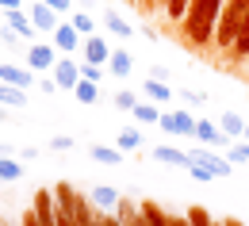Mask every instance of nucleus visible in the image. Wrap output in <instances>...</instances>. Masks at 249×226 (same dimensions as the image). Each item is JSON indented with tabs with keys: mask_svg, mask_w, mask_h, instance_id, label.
Returning <instances> with one entry per match:
<instances>
[{
	"mask_svg": "<svg viewBox=\"0 0 249 226\" xmlns=\"http://www.w3.org/2000/svg\"><path fill=\"white\" fill-rule=\"evenodd\" d=\"M218 12H222V0H192V12L184 16V35L192 38V42L215 38Z\"/></svg>",
	"mask_w": 249,
	"mask_h": 226,
	"instance_id": "f257e3e1",
	"label": "nucleus"
},
{
	"mask_svg": "<svg viewBox=\"0 0 249 226\" xmlns=\"http://www.w3.org/2000/svg\"><path fill=\"white\" fill-rule=\"evenodd\" d=\"M246 12H249V0H226L222 12H218V27H215V38L218 46H234V38L246 23Z\"/></svg>",
	"mask_w": 249,
	"mask_h": 226,
	"instance_id": "f03ea898",
	"label": "nucleus"
},
{
	"mask_svg": "<svg viewBox=\"0 0 249 226\" xmlns=\"http://www.w3.org/2000/svg\"><path fill=\"white\" fill-rule=\"evenodd\" d=\"M203 165V169H211V173H215V176H230V173H234V165L230 161H222V157H218V154H211V150H207V146H196V150H188V165Z\"/></svg>",
	"mask_w": 249,
	"mask_h": 226,
	"instance_id": "7ed1b4c3",
	"label": "nucleus"
},
{
	"mask_svg": "<svg viewBox=\"0 0 249 226\" xmlns=\"http://www.w3.org/2000/svg\"><path fill=\"white\" fill-rule=\"evenodd\" d=\"M157 123H161V130H169V134H184V138H192L199 119H192V111H173V115H161Z\"/></svg>",
	"mask_w": 249,
	"mask_h": 226,
	"instance_id": "20e7f679",
	"label": "nucleus"
},
{
	"mask_svg": "<svg viewBox=\"0 0 249 226\" xmlns=\"http://www.w3.org/2000/svg\"><path fill=\"white\" fill-rule=\"evenodd\" d=\"M35 215L38 226H58V211H54V188H42L35 195Z\"/></svg>",
	"mask_w": 249,
	"mask_h": 226,
	"instance_id": "39448f33",
	"label": "nucleus"
},
{
	"mask_svg": "<svg viewBox=\"0 0 249 226\" xmlns=\"http://www.w3.org/2000/svg\"><path fill=\"white\" fill-rule=\"evenodd\" d=\"M54 54H58V46H42V42H38V46H31V54H27V69H35V73L54 69V65H58V58H54Z\"/></svg>",
	"mask_w": 249,
	"mask_h": 226,
	"instance_id": "423d86ee",
	"label": "nucleus"
},
{
	"mask_svg": "<svg viewBox=\"0 0 249 226\" xmlns=\"http://www.w3.org/2000/svg\"><path fill=\"white\" fill-rule=\"evenodd\" d=\"M54 46H58V50H65V54L81 50V31H77L73 23H58V27H54Z\"/></svg>",
	"mask_w": 249,
	"mask_h": 226,
	"instance_id": "0eeeda50",
	"label": "nucleus"
},
{
	"mask_svg": "<svg viewBox=\"0 0 249 226\" xmlns=\"http://www.w3.org/2000/svg\"><path fill=\"white\" fill-rule=\"evenodd\" d=\"M31 73L27 65H12V62H0V81H8V85H16V88H27L31 85Z\"/></svg>",
	"mask_w": 249,
	"mask_h": 226,
	"instance_id": "6e6552de",
	"label": "nucleus"
},
{
	"mask_svg": "<svg viewBox=\"0 0 249 226\" xmlns=\"http://www.w3.org/2000/svg\"><path fill=\"white\" fill-rule=\"evenodd\" d=\"M54 81H58V88H77V81H81V69H77V62H69V58H62V62L54 65Z\"/></svg>",
	"mask_w": 249,
	"mask_h": 226,
	"instance_id": "1a4fd4ad",
	"label": "nucleus"
},
{
	"mask_svg": "<svg viewBox=\"0 0 249 226\" xmlns=\"http://www.w3.org/2000/svg\"><path fill=\"white\" fill-rule=\"evenodd\" d=\"M54 16H58V12H54L46 0H35V4H31V23L38 27V31H54V27H58Z\"/></svg>",
	"mask_w": 249,
	"mask_h": 226,
	"instance_id": "9d476101",
	"label": "nucleus"
},
{
	"mask_svg": "<svg viewBox=\"0 0 249 226\" xmlns=\"http://www.w3.org/2000/svg\"><path fill=\"white\" fill-rule=\"evenodd\" d=\"M85 58H89L92 65H104L107 58H111V50H107V42H104L100 35H89V38H85Z\"/></svg>",
	"mask_w": 249,
	"mask_h": 226,
	"instance_id": "9b49d317",
	"label": "nucleus"
},
{
	"mask_svg": "<svg viewBox=\"0 0 249 226\" xmlns=\"http://www.w3.org/2000/svg\"><path fill=\"white\" fill-rule=\"evenodd\" d=\"M196 138H199V142H207V146H230V142H226V134H218V127H215V123H207V119H199V123H196Z\"/></svg>",
	"mask_w": 249,
	"mask_h": 226,
	"instance_id": "f8f14e48",
	"label": "nucleus"
},
{
	"mask_svg": "<svg viewBox=\"0 0 249 226\" xmlns=\"http://www.w3.org/2000/svg\"><path fill=\"white\" fill-rule=\"evenodd\" d=\"M0 104H8V107H23V104H27V92L16 88V85H8V81H0Z\"/></svg>",
	"mask_w": 249,
	"mask_h": 226,
	"instance_id": "ddd939ff",
	"label": "nucleus"
},
{
	"mask_svg": "<svg viewBox=\"0 0 249 226\" xmlns=\"http://www.w3.org/2000/svg\"><path fill=\"white\" fill-rule=\"evenodd\" d=\"M73 96H77V104H96V100H100V85L81 77V81H77V88H73Z\"/></svg>",
	"mask_w": 249,
	"mask_h": 226,
	"instance_id": "4468645a",
	"label": "nucleus"
},
{
	"mask_svg": "<svg viewBox=\"0 0 249 226\" xmlns=\"http://www.w3.org/2000/svg\"><path fill=\"white\" fill-rule=\"evenodd\" d=\"M107 65H111V73H115V77H130V65H134V58H130L126 50H111Z\"/></svg>",
	"mask_w": 249,
	"mask_h": 226,
	"instance_id": "2eb2a0df",
	"label": "nucleus"
},
{
	"mask_svg": "<svg viewBox=\"0 0 249 226\" xmlns=\"http://www.w3.org/2000/svg\"><path fill=\"white\" fill-rule=\"evenodd\" d=\"M8 23H12V31H16V35H23V38H31V31H35L31 16H23L19 8H16V12H8Z\"/></svg>",
	"mask_w": 249,
	"mask_h": 226,
	"instance_id": "dca6fc26",
	"label": "nucleus"
},
{
	"mask_svg": "<svg viewBox=\"0 0 249 226\" xmlns=\"http://www.w3.org/2000/svg\"><path fill=\"white\" fill-rule=\"evenodd\" d=\"M92 203H96V211H115L119 192H111V188H96V192H92Z\"/></svg>",
	"mask_w": 249,
	"mask_h": 226,
	"instance_id": "f3484780",
	"label": "nucleus"
},
{
	"mask_svg": "<svg viewBox=\"0 0 249 226\" xmlns=\"http://www.w3.org/2000/svg\"><path fill=\"white\" fill-rule=\"evenodd\" d=\"M154 157H157V161H165V165H184V169H188V154L173 150V146H157Z\"/></svg>",
	"mask_w": 249,
	"mask_h": 226,
	"instance_id": "a211bd4d",
	"label": "nucleus"
},
{
	"mask_svg": "<svg viewBox=\"0 0 249 226\" xmlns=\"http://www.w3.org/2000/svg\"><path fill=\"white\" fill-rule=\"evenodd\" d=\"M222 134H226V138L246 134V119H242V115H234V111H226V115H222Z\"/></svg>",
	"mask_w": 249,
	"mask_h": 226,
	"instance_id": "6ab92c4d",
	"label": "nucleus"
},
{
	"mask_svg": "<svg viewBox=\"0 0 249 226\" xmlns=\"http://www.w3.org/2000/svg\"><path fill=\"white\" fill-rule=\"evenodd\" d=\"M92 161H100V165H119V161H123V150H111V146H92Z\"/></svg>",
	"mask_w": 249,
	"mask_h": 226,
	"instance_id": "aec40b11",
	"label": "nucleus"
},
{
	"mask_svg": "<svg viewBox=\"0 0 249 226\" xmlns=\"http://www.w3.org/2000/svg\"><path fill=\"white\" fill-rule=\"evenodd\" d=\"M130 115H134L138 123H157V119H161V111H157L154 104H134V111H130Z\"/></svg>",
	"mask_w": 249,
	"mask_h": 226,
	"instance_id": "412c9836",
	"label": "nucleus"
},
{
	"mask_svg": "<svg viewBox=\"0 0 249 226\" xmlns=\"http://www.w3.org/2000/svg\"><path fill=\"white\" fill-rule=\"evenodd\" d=\"M104 23H107V31H111V35H119V38H130V23H123L115 12H107V16H104Z\"/></svg>",
	"mask_w": 249,
	"mask_h": 226,
	"instance_id": "4be33fe9",
	"label": "nucleus"
},
{
	"mask_svg": "<svg viewBox=\"0 0 249 226\" xmlns=\"http://www.w3.org/2000/svg\"><path fill=\"white\" fill-rule=\"evenodd\" d=\"M69 23H73L77 31L85 35V38H89V35H96V23H92V16H89V12H77V16L69 19Z\"/></svg>",
	"mask_w": 249,
	"mask_h": 226,
	"instance_id": "5701e85b",
	"label": "nucleus"
},
{
	"mask_svg": "<svg viewBox=\"0 0 249 226\" xmlns=\"http://www.w3.org/2000/svg\"><path fill=\"white\" fill-rule=\"evenodd\" d=\"M234 54H242V58H249V12H246V23H242V31H238V38H234Z\"/></svg>",
	"mask_w": 249,
	"mask_h": 226,
	"instance_id": "b1692460",
	"label": "nucleus"
},
{
	"mask_svg": "<svg viewBox=\"0 0 249 226\" xmlns=\"http://www.w3.org/2000/svg\"><path fill=\"white\" fill-rule=\"evenodd\" d=\"M142 215H146V219H150L154 226H169V215H165L157 203H142Z\"/></svg>",
	"mask_w": 249,
	"mask_h": 226,
	"instance_id": "393cba45",
	"label": "nucleus"
},
{
	"mask_svg": "<svg viewBox=\"0 0 249 226\" xmlns=\"http://www.w3.org/2000/svg\"><path fill=\"white\" fill-rule=\"evenodd\" d=\"M146 96L150 100H169V85L157 81V77H150V81H146Z\"/></svg>",
	"mask_w": 249,
	"mask_h": 226,
	"instance_id": "a878e982",
	"label": "nucleus"
},
{
	"mask_svg": "<svg viewBox=\"0 0 249 226\" xmlns=\"http://www.w3.org/2000/svg\"><path fill=\"white\" fill-rule=\"evenodd\" d=\"M0 180H19V161L0 157Z\"/></svg>",
	"mask_w": 249,
	"mask_h": 226,
	"instance_id": "bb28decb",
	"label": "nucleus"
},
{
	"mask_svg": "<svg viewBox=\"0 0 249 226\" xmlns=\"http://www.w3.org/2000/svg\"><path fill=\"white\" fill-rule=\"evenodd\" d=\"M134 146H142V134H138V130H123V134H119V150L130 154Z\"/></svg>",
	"mask_w": 249,
	"mask_h": 226,
	"instance_id": "cd10ccee",
	"label": "nucleus"
},
{
	"mask_svg": "<svg viewBox=\"0 0 249 226\" xmlns=\"http://www.w3.org/2000/svg\"><path fill=\"white\" fill-rule=\"evenodd\" d=\"M188 223H192V226H215V223H211V215H207L203 207H196V203L188 207Z\"/></svg>",
	"mask_w": 249,
	"mask_h": 226,
	"instance_id": "c85d7f7f",
	"label": "nucleus"
},
{
	"mask_svg": "<svg viewBox=\"0 0 249 226\" xmlns=\"http://www.w3.org/2000/svg\"><path fill=\"white\" fill-rule=\"evenodd\" d=\"M134 104H138V96H134V92H119V96H115V107H123V111H134Z\"/></svg>",
	"mask_w": 249,
	"mask_h": 226,
	"instance_id": "c756f323",
	"label": "nucleus"
},
{
	"mask_svg": "<svg viewBox=\"0 0 249 226\" xmlns=\"http://www.w3.org/2000/svg\"><path fill=\"white\" fill-rule=\"evenodd\" d=\"M188 173H192V176H196V180H203V184H207V180H215V173H211V169H203V165H188Z\"/></svg>",
	"mask_w": 249,
	"mask_h": 226,
	"instance_id": "7c9ffc66",
	"label": "nucleus"
},
{
	"mask_svg": "<svg viewBox=\"0 0 249 226\" xmlns=\"http://www.w3.org/2000/svg\"><path fill=\"white\" fill-rule=\"evenodd\" d=\"M184 12H188V0H169V16L173 19H184Z\"/></svg>",
	"mask_w": 249,
	"mask_h": 226,
	"instance_id": "2f4dec72",
	"label": "nucleus"
},
{
	"mask_svg": "<svg viewBox=\"0 0 249 226\" xmlns=\"http://www.w3.org/2000/svg\"><path fill=\"white\" fill-rule=\"evenodd\" d=\"M50 150H73V138H65V134H54V138H50Z\"/></svg>",
	"mask_w": 249,
	"mask_h": 226,
	"instance_id": "473e14b6",
	"label": "nucleus"
},
{
	"mask_svg": "<svg viewBox=\"0 0 249 226\" xmlns=\"http://www.w3.org/2000/svg\"><path fill=\"white\" fill-rule=\"evenodd\" d=\"M230 161H249V146H230Z\"/></svg>",
	"mask_w": 249,
	"mask_h": 226,
	"instance_id": "72a5a7b5",
	"label": "nucleus"
},
{
	"mask_svg": "<svg viewBox=\"0 0 249 226\" xmlns=\"http://www.w3.org/2000/svg\"><path fill=\"white\" fill-rule=\"evenodd\" d=\"M81 77H85V81H100V65H85V69H81Z\"/></svg>",
	"mask_w": 249,
	"mask_h": 226,
	"instance_id": "f704fd0d",
	"label": "nucleus"
},
{
	"mask_svg": "<svg viewBox=\"0 0 249 226\" xmlns=\"http://www.w3.org/2000/svg\"><path fill=\"white\" fill-rule=\"evenodd\" d=\"M38 88L50 96V92H58V81H54V77H46V81H38Z\"/></svg>",
	"mask_w": 249,
	"mask_h": 226,
	"instance_id": "c9c22d12",
	"label": "nucleus"
},
{
	"mask_svg": "<svg viewBox=\"0 0 249 226\" xmlns=\"http://www.w3.org/2000/svg\"><path fill=\"white\" fill-rule=\"evenodd\" d=\"M19 4H23V0H0V12H16Z\"/></svg>",
	"mask_w": 249,
	"mask_h": 226,
	"instance_id": "e433bc0d",
	"label": "nucleus"
},
{
	"mask_svg": "<svg viewBox=\"0 0 249 226\" xmlns=\"http://www.w3.org/2000/svg\"><path fill=\"white\" fill-rule=\"evenodd\" d=\"M169 226H192V223H188V215H169Z\"/></svg>",
	"mask_w": 249,
	"mask_h": 226,
	"instance_id": "4c0bfd02",
	"label": "nucleus"
},
{
	"mask_svg": "<svg viewBox=\"0 0 249 226\" xmlns=\"http://www.w3.org/2000/svg\"><path fill=\"white\" fill-rule=\"evenodd\" d=\"M46 4H50L54 12H69V0H46Z\"/></svg>",
	"mask_w": 249,
	"mask_h": 226,
	"instance_id": "58836bf2",
	"label": "nucleus"
},
{
	"mask_svg": "<svg viewBox=\"0 0 249 226\" xmlns=\"http://www.w3.org/2000/svg\"><path fill=\"white\" fill-rule=\"evenodd\" d=\"M23 226H38V215H35V211H27V219H23Z\"/></svg>",
	"mask_w": 249,
	"mask_h": 226,
	"instance_id": "ea45409f",
	"label": "nucleus"
},
{
	"mask_svg": "<svg viewBox=\"0 0 249 226\" xmlns=\"http://www.w3.org/2000/svg\"><path fill=\"white\" fill-rule=\"evenodd\" d=\"M4 119H8V104H0V123H4Z\"/></svg>",
	"mask_w": 249,
	"mask_h": 226,
	"instance_id": "a19ab883",
	"label": "nucleus"
},
{
	"mask_svg": "<svg viewBox=\"0 0 249 226\" xmlns=\"http://www.w3.org/2000/svg\"><path fill=\"white\" fill-rule=\"evenodd\" d=\"M226 226H246V223H238V219H226Z\"/></svg>",
	"mask_w": 249,
	"mask_h": 226,
	"instance_id": "79ce46f5",
	"label": "nucleus"
},
{
	"mask_svg": "<svg viewBox=\"0 0 249 226\" xmlns=\"http://www.w3.org/2000/svg\"><path fill=\"white\" fill-rule=\"evenodd\" d=\"M81 4H85V8H92V0H81Z\"/></svg>",
	"mask_w": 249,
	"mask_h": 226,
	"instance_id": "37998d69",
	"label": "nucleus"
},
{
	"mask_svg": "<svg viewBox=\"0 0 249 226\" xmlns=\"http://www.w3.org/2000/svg\"><path fill=\"white\" fill-rule=\"evenodd\" d=\"M246 138H249V123H246Z\"/></svg>",
	"mask_w": 249,
	"mask_h": 226,
	"instance_id": "c03bdc74",
	"label": "nucleus"
},
{
	"mask_svg": "<svg viewBox=\"0 0 249 226\" xmlns=\"http://www.w3.org/2000/svg\"><path fill=\"white\" fill-rule=\"evenodd\" d=\"M215 226H226V223H215Z\"/></svg>",
	"mask_w": 249,
	"mask_h": 226,
	"instance_id": "a18cd8bd",
	"label": "nucleus"
},
{
	"mask_svg": "<svg viewBox=\"0 0 249 226\" xmlns=\"http://www.w3.org/2000/svg\"><path fill=\"white\" fill-rule=\"evenodd\" d=\"M31 4H35V0H31Z\"/></svg>",
	"mask_w": 249,
	"mask_h": 226,
	"instance_id": "49530a36",
	"label": "nucleus"
},
{
	"mask_svg": "<svg viewBox=\"0 0 249 226\" xmlns=\"http://www.w3.org/2000/svg\"><path fill=\"white\" fill-rule=\"evenodd\" d=\"M246 62H249V58H246Z\"/></svg>",
	"mask_w": 249,
	"mask_h": 226,
	"instance_id": "de8ad7c7",
	"label": "nucleus"
}]
</instances>
